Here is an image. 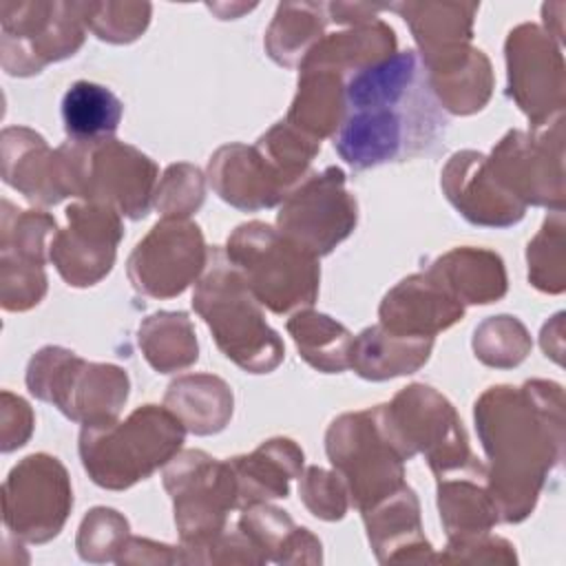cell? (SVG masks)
<instances>
[{
	"label": "cell",
	"instance_id": "cell-31",
	"mask_svg": "<svg viewBox=\"0 0 566 566\" xmlns=\"http://www.w3.org/2000/svg\"><path fill=\"white\" fill-rule=\"evenodd\" d=\"M164 405L195 436L219 433L232 416L230 387L210 374H188L168 385Z\"/></svg>",
	"mask_w": 566,
	"mask_h": 566
},
{
	"label": "cell",
	"instance_id": "cell-32",
	"mask_svg": "<svg viewBox=\"0 0 566 566\" xmlns=\"http://www.w3.org/2000/svg\"><path fill=\"white\" fill-rule=\"evenodd\" d=\"M124 104L119 97L95 82L80 80L62 97V122L69 142L97 144L111 139L122 122Z\"/></svg>",
	"mask_w": 566,
	"mask_h": 566
},
{
	"label": "cell",
	"instance_id": "cell-4",
	"mask_svg": "<svg viewBox=\"0 0 566 566\" xmlns=\"http://www.w3.org/2000/svg\"><path fill=\"white\" fill-rule=\"evenodd\" d=\"M195 312L210 327L217 347L250 374L272 371L285 354L283 340L265 323L261 303L223 250L212 248L192 294Z\"/></svg>",
	"mask_w": 566,
	"mask_h": 566
},
{
	"label": "cell",
	"instance_id": "cell-33",
	"mask_svg": "<svg viewBox=\"0 0 566 566\" xmlns=\"http://www.w3.org/2000/svg\"><path fill=\"white\" fill-rule=\"evenodd\" d=\"M327 22V4L323 2H281L265 33L268 55L281 66H301L310 49L325 35Z\"/></svg>",
	"mask_w": 566,
	"mask_h": 566
},
{
	"label": "cell",
	"instance_id": "cell-18",
	"mask_svg": "<svg viewBox=\"0 0 566 566\" xmlns=\"http://www.w3.org/2000/svg\"><path fill=\"white\" fill-rule=\"evenodd\" d=\"M2 179L40 206L77 197L73 144L66 142L51 150L35 130L9 126L2 130Z\"/></svg>",
	"mask_w": 566,
	"mask_h": 566
},
{
	"label": "cell",
	"instance_id": "cell-14",
	"mask_svg": "<svg viewBox=\"0 0 566 566\" xmlns=\"http://www.w3.org/2000/svg\"><path fill=\"white\" fill-rule=\"evenodd\" d=\"M208 256L210 250L197 223L166 217L135 245L126 270L137 292L172 298L203 274Z\"/></svg>",
	"mask_w": 566,
	"mask_h": 566
},
{
	"label": "cell",
	"instance_id": "cell-26",
	"mask_svg": "<svg viewBox=\"0 0 566 566\" xmlns=\"http://www.w3.org/2000/svg\"><path fill=\"white\" fill-rule=\"evenodd\" d=\"M462 305H484L506 294V272L502 259L482 248H455L427 270Z\"/></svg>",
	"mask_w": 566,
	"mask_h": 566
},
{
	"label": "cell",
	"instance_id": "cell-21",
	"mask_svg": "<svg viewBox=\"0 0 566 566\" xmlns=\"http://www.w3.org/2000/svg\"><path fill=\"white\" fill-rule=\"evenodd\" d=\"M380 325L400 336L436 338L462 321L464 305L451 296L429 272L400 281L380 303Z\"/></svg>",
	"mask_w": 566,
	"mask_h": 566
},
{
	"label": "cell",
	"instance_id": "cell-15",
	"mask_svg": "<svg viewBox=\"0 0 566 566\" xmlns=\"http://www.w3.org/2000/svg\"><path fill=\"white\" fill-rule=\"evenodd\" d=\"M562 122L544 126L537 137L511 130L486 157L493 179L524 206H551L562 210Z\"/></svg>",
	"mask_w": 566,
	"mask_h": 566
},
{
	"label": "cell",
	"instance_id": "cell-37",
	"mask_svg": "<svg viewBox=\"0 0 566 566\" xmlns=\"http://www.w3.org/2000/svg\"><path fill=\"white\" fill-rule=\"evenodd\" d=\"M531 349L526 327L513 316H493L473 334V352L489 367H515Z\"/></svg>",
	"mask_w": 566,
	"mask_h": 566
},
{
	"label": "cell",
	"instance_id": "cell-11",
	"mask_svg": "<svg viewBox=\"0 0 566 566\" xmlns=\"http://www.w3.org/2000/svg\"><path fill=\"white\" fill-rule=\"evenodd\" d=\"M356 199L345 188V172L336 166L303 177L281 201L279 232L312 256L329 254L356 228Z\"/></svg>",
	"mask_w": 566,
	"mask_h": 566
},
{
	"label": "cell",
	"instance_id": "cell-19",
	"mask_svg": "<svg viewBox=\"0 0 566 566\" xmlns=\"http://www.w3.org/2000/svg\"><path fill=\"white\" fill-rule=\"evenodd\" d=\"M214 192L239 210H263L281 203L296 186L254 144L221 146L208 164Z\"/></svg>",
	"mask_w": 566,
	"mask_h": 566
},
{
	"label": "cell",
	"instance_id": "cell-36",
	"mask_svg": "<svg viewBox=\"0 0 566 566\" xmlns=\"http://www.w3.org/2000/svg\"><path fill=\"white\" fill-rule=\"evenodd\" d=\"M139 347L148 365L161 374L179 371L197 360V338L184 312H157L139 327Z\"/></svg>",
	"mask_w": 566,
	"mask_h": 566
},
{
	"label": "cell",
	"instance_id": "cell-29",
	"mask_svg": "<svg viewBox=\"0 0 566 566\" xmlns=\"http://www.w3.org/2000/svg\"><path fill=\"white\" fill-rule=\"evenodd\" d=\"M345 117V75L323 66H301L298 91L285 122L321 142L336 135Z\"/></svg>",
	"mask_w": 566,
	"mask_h": 566
},
{
	"label": "cell",
	"instance_id": "cell-34",
	"mask_svg": "<svg viewBox=\"0 0 566 566\" xmlns=\"http://www.w3.org/2000/svg\"><path fill=\"white\" fill-rule=\"evenodd\" d=\"M287 332L292 334L298 354L314 369L338 374L349 367L354 336L332 316L312 310H298L287 321Z\"/></svg>",
	"mask_w": 566,
	"mask_h": 566
},
{
	"label": "cell",
	"instance_id": "cell-7",
	"mask_svg": "<svg viewBox=\"0 0 566 566\" xmlns=\"http://www.w3.org/2000/svg\"><path fill=\"white\" fill-rule=\"evenodd\" d=\"M27 387L84 427L117 420L130 382L115 365L88 363L71 349L46 345L29 360Z\"/></svg>",
	"mask_w": 566,
	"mask_h": 566
},
{
	"label": "cell",
	"instance_id": "cell-3",
	"mask_svg": "<svg viewBox=\"0 0 566 566\" xmlns=\"http://www.w3.org/2000/svg\"><path fill=\"white\" fill-rule=\"evenodd\" d=\"M186 427L168 409L144 405L126 420L84 424L80 458L88 478L111 491H122L153 475L181 449Z\"/></svg>",
	"mask_w": 566,
	"mask_h": 566
},
{
	"label": "cell",
	"instance_id": "cell-25",
	"mask_svg": "<svg viewBox=\"0 0 566 566\" xmlns=\"http://www.w3.org/2000/svg\"><path fill=\"white\" fill-rule=\"evenodd\" d=\"M396 53V33L380 18L347 24L345 31L323 35L301 66H323L340 75H352ZM298 66V69H301Z\"/></svg>",
	"mask_w": 566,
	"mask_h": 566
},
{
	"label": "cell",
	"instance_id": "cell-38",
	"mask_svg": "<svg viewBox=\"0 0 566 566\" xmlns=\"http://www.w3.org/2000/svg\"><path fill=\"white\" fill-rule=\"evenodd\" d=\"M150 9L148 2H82L86 29L113 44L137 40L150 22Z\"/></svg>",
	"mask_w": 566,
	"mask_h": 566
},
{
	"label": "cell",
	"instance_id": "cell-6",
	"mask_svg": "<svg viewBox=\"0 0 566 566\" xmlns=\"http://www.w3.org/2000/svg\"><path fill=\"white\" fill-rule=\"evenodd\" d=\"M376 420L402 460L424 453L436 478L484 469L471 453L453 405L427 385H409L391 402L374 407Z\"/></svg>",
	"mask_w": 566,
	"mask_h": 566
},
{
	"label": "cell",
	"instance_id": "cell-5",
	"mask_svg": "<svg viewBox=\"0 0 566 566\" xmlns=\"http://www.w3.org/2000/svg\"><path fill=\"white\" fill-rule=\"evenodd\" d=\"M226 256L241 272L254 298L274 314L298 312L318 296V259L279 228L261 221L241 223L228 237Z\"/></svg>",
	"mask_w": 566,
	"mask_h": 566
},
{
	"label": "cell",
	"instance_id": "cell-44",
	"mask_svg": "<svg viewBox=\"0 0 566 566\" xmlns=\"http://www.w3.org/2000/svg\"><path fill=\"white\" fill-rule=\"evenodd\" d=\"M0 424H2L0 447L4 453H9L29 440L33 429V411L20 396H13L11 391H2Z\"/></svg>",
	"mask_w": 566,
	"mask_h": 566
},
{
	"label": "cell",
	"instance_id": "cell-13",
	"mask_svg": "<svg viewBox=\"0 0 566 566\" xmlns=\"http://www.w3.org/2000/svg\"><path fill=\"white\" fill-rule=\"evenodd\" d=\"M157 166L150 157L117 139L77 144V197L142 219L155 199Z\"/></svg>",
	"mask_w": 566,
	"mask_h": 566
},
{
	"label": "cell",
	"instance_id": "cell-20",
	"mask_svg": "<svg viewBox=\"0 0 566 566\" xmlns=\"http://www.w3.org/2000/svg\"><path fill=\"white\" fill-rule=\"evenodd\" d=\"M442 190L453 208L471 223L506 228L524 217L526 206L506 192L475 150L455 153L442 170Z\"/></svg>",
	"mask_w": 566,
	"mask_h": 566
},
{
	"label": "cell",
	"instance_id": "cell-16",
	"mask_svg": "<svg viewBox=\"0 0 566 566\" xmlns=\"http://www.w3.org/2000/svg\"><path fill=\"white\" fill-rule=\"evenodd\" d=\"M509 66V97L526 113L535 128L562 119L564 60L548 33L535 24L515 27L504 44Z\"/></svg>",
	"mask_w": 566,
	"mask_h": 566
},
{
	"label": "cell",
	"instance_id": "cell-39",
	"mask_svg": "<svg viewBox=\"0 0 566 566\" xmlns=\"http://www.w3.org/2000/svg\"><path fill=\"white\" fill-rule=\"evenodd\" d=\"M564 223L562 210L544 221L542 232L528 243V279L544 292L564 290Z\"/></svg>",
	"mask_w": 566,
	"mask_h": 566
},
{
	"label": "cell",
	"instance_id": "cell-1",
	"mask_svg": "<svg viewBox=\"0 0 566 566\" xmlns=\"http://www.w3.org/2000/svg\"><path fill=\"white\" fill-rule=\"evenodd\" d=\"M447 115L416 51H396L345 77V117L334 148L352 168L413 159L436 148Z\"/></svg>",
	"mask_w": 566,
	"mask_h": 566
},
{
	"label": "cell",
	"instance_id": "cell-12",
	"mask_svg": "<svg viewBox=\"0 0 566 566\" xmlns=\"http://www.w3.org/2000/svg\"><path fill=\"white\" fill-rule=\"evenodd\" d=\"M73 506L64 464L46 453L20 460L2 484V520L15 537L44 544L55 537Z\"/></svg>",
	"mask_w": 566,
	"mask_h": 566
},
{
	"label": "cell",
	"instance_id": "cell-23",
	"mask_svg": "<svg viewBox=\"0 0 566 566\" xmlns=\"http://www.w3.org/2000/svg\"><path fill=\"white\" fill-rule=\"evenodd\" d=\"M369 544L378 562H433L422 535L416 493L405 484L394 495L363 513Z\"/></svg>",
	"mask_w": 566,
	"mask_h": 566
},
{
	"label": "cell",
	"instance_id": "cell-2",
	"mask_svg": "<svg viewBox=\"0 0 566 566\" xmlns=\"http://www.w3.org/2000/svg\"><path fill=\"white\" fill-rule=\"evenodd\" d=\"M564 400L555 382L497 385L475 402V429L491 460L486 491L502 522L531 515L546 475L562 460Z\"/></svg>",
	"mask_w": 566,
	"mask_h": 566
},
{
	"label": "cell",
	"instance_id": "cell-35",
	"mask_svg": "<svg viewBox=\"0 0 566 566\" xmlns=\"http://www.w3.org/2000/svg\"><path fill=\"white\" fill-rule=\"evenodd\" d=\"M427 75L440 106H444L455 115H471L484 108V104L491 97V88H493L491 62L480 49H471L453 66H447Z\"/></svg>",
	"mask_w": 566,
	"mask_h": 566
},
{
	"label": "cell",
	"instance_id": "cell-24",
	"mask_svg": "<svg viewBox=\"0 0 566 566\" xmlns=\"http://www.w3.org/2000/svg\"><path fill=\"white\" fill-rule=\"evenodd\" d=\"M237 482V506L248 509L287 497L290 480L303 469V451L287 438H272L250 455L228 460Z\"/></svg>",
	"mask_w": 566,
	"mask_h": 566
},
{
	"label": "cell",
	"instance_id": "cell-41",
	"mask_svg": "<svg viewBox=\"0 0 566 566\" xmlns=\"http://www.w3.org/2000/svg\"><path fill=\"white\" fill-rule=\"evenodd\" d=\"M203 203V175L197 166L172 164L155 188V208L170 219H188Z\"/></svg>",
	"mask_w": 566,
	"mask_h": 566
},
{
	"label": "cell",
	"instance_id": "cell-40",
	"mask_svg": "<svg viewBox=\"0 0 566 566\" xmlns=\"http://www.w3.org/2000/svg\"><path fill=\"white\" fill-rule=\"evenodd\" d=\"M128 539V522L117 511L97 506L80 526L77 553L86 562H115L124 542Z\"/></svg>",
	"mask_w": 566,
	"mask_h": 566
},
{
	"label": "cell",
	"instance_id": "cell-28",
	"mask_svg": "<svg viewBox=\"0 0 566 566\" xmlns=\"http://www.w3.org/2000/svg\"><path fill=\"white\" fill-rule=\"evenodd\" d=\"M433 338L400 336L380 323L365 327L352 343L349 367L367 380H387L420 369L431 354Z\"/></svg>",
	"mask_w": 566,
	"mask_h": 566
},
{
	"label": "cell",
	"instance_id": "cell-43",
	"mask_svg": "<svg viewBox=\"0 0 566 566\" xmlns=\"http://www.w3.org/2000/svg\"><path fill=\"white\" fill-rule=\"evenodd\" d=\"M301 500L321 520H340L347 511V486L334 471L310 467L298 484Z\"/></svg>",
	"mask_w": 566,
	"mask_h": 566
},
{
	"label": "cell",
	"instance_id": "cell-30",
	"mask_svg": "<svg viewBox=\"0 0 566 566\" xmlns=\"http://www.w3.org/2000/svg\"><path fill=\"white\" fill-rule=\"evenodd\" d=\"M239 531L256 548L263 562H321V542L303 526H296L281 509L252 504L241 513Z\"/></svg>",
	"mask_w": 566,
	"mask_h": 566
},
{
	"label": "cell",
	"instance_id": "cell-42",
	"mask_svg": "<svg viewBox=\"0 0 566 566\" xmlns=\"http://www.w3.org/2000/svg\"><path fill=\"white\" fill-rule=\"evenodd\" d=\"M46 294L44 265L0 256V303L7 312H24Z\"/></svg>",
	"mask_w": 566,
	"mask_h": 566
},
{
	"label": "cell",
	"instance_id": "cell-8",
	"mask_svg": "<svg viewBox=\"0 0 566 566\" xmlns=\"http://www.w3.org/2000/svg\"><path fill=\"white\" fill-rule=\"evenodd\" d=\"M164 486L172 497L175 522L186 562H197L223 531L226 515L237 506L234 473L206 451L190 449L164 469Z\"/></svg>",
	"mask_w": 566,
	"mask_h": 566
},
{
	"label": "cell",
	"instance_id": "cell-27",
	"mask_svg": "<svg viewBox=\"0 0 566 566\" xmlns=\"http://www.w3.org/2000/svg\"><path fill=\"white\" fill-rule=\"evenodd\" d=\"M438 509L449 542L489 533L500 517L486 491V467L440 478Z\"/></svg>",
	"mask_w": 566,
	"mask_h": 566
},
{
	"label": "cell",
	"instance_id": "cell-9",
	"mask_svg": "<svg viewBox=\"0 0 566 566\" xmlns=\"http://www.w3.org/2000/svg\"><path fill=\"white\" fill-rule=\"evenodd\" d=\"M325 449L360 513L405 486V460L380 431L374 409L336 418L327 429Z\"/></svg>",
	"mask_w": 566,
	"mask_h": 566
},
{
	"label": "cell",
	"instance_id": "cell-22",
	"mask_svg": "<svg viewBox=\"0 0 566 566\" xmlns=\"http://www.w3.org/2000/svg\"><path fill=\"white\" fill-rule=\"evenodd\" d=\"M387 9L398 11L409 24L424 69L447 64L471 49L473 15L478 4L398 2L389 4Z\"/></svg>",
	"mask_w": 566,
	"mask_h": 566
},
{
	"label": "cell",
	"instance_id": "cell-10",
	"mask_svg": "<svg viewBox=\"0 0 566 566\" xmlns=\"http://www.w3.org/2000/svg\"><path fill=\"white\" fill-rule=\"evenodd\" d=\"M0 53L9 75H33L75 55L86 24L82 2H0Z\"/></svg>",
	"mask_w": 566,
	"mask_h": 566
},
{
	"label": "cell",
	"instance_id": "cell-17",
	"mask_svg": "<svg viewBox=\"0 0 566 566\" xmlns=\"http://www.w3.org/2000/svg\"><path fill=\"white\" fill-rule=\"evenodd\" d=\"M122 234V221L113 208L93 201L71 203L66 228L49 239V259L69 285H95L111 272Z\"/></svg>",
	"mask_w": 566,
	"mask_h": 566
}]
</instances>
